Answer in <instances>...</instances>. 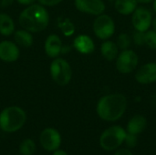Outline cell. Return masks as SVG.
I'll return each mask as SVG.
<instances>
[{"label": "cell", "mask_w": 156, "mask_h": 155, "mask_svg": "<svg viewBox=\"0 0 156 155\" xmlns=\"http://www.w3.org/2000/svg\"><path fill=\"white\" fill-rule=\"evenodd\" d=\"M92 29L98 38L107 40L115 33V22L111 16L103 13L96 16L92 24Z\"/></svg>", "instance_id": "8992f818"}, {"label": "cell", "mask_w": 156, "mask_h": 155, "mask_svg": "<svg viewBox=\"0 0 156 155\" xmlns=\"http://www.w3.org/2000/svg\"><path fill=\"white\" fill-rule=\"evenodd\" d=\"M101 53L107 61H114L120 53V49L116 42L107 39L103 40L101 45Z\"/></svg>", "instance_id": "2e32d148"}, {"label": "cell", "mask_w": 156, "mask_h": 155, "mask_svg": "<svg viewBox=\"0 0 156 155\" xmlns=\"http://www.w3.org/2000/svg\"><path fill=\"white\" fill-rule=\"evenodd\" d=\"M15 0H0V7L1 8H6L10 6Z\"/></svg>", "instance_id": "83f0119b"}, {"label": "cell", "mask_w": 156, "mask_h": 155, "mask_svg": "<svg viewBox=\"0 0 156 155\" xmlns=\"http://www.w3.org/2000/svg\"><path fill=\"white\" fill-rule=\"evenodd\" d=\"M62 138L58 130L52 127L44 129L39 135V143L41 147L47 152L53 153L59 149L61 145Z\"/></svg>", "instance_id": "ba28073f"}, {"label": "cell", "mask_w": 156, "mask_h": 155, "mask_svg": "<svg viewBox=\"0 0 156 155\" xmlns=\"http://www.w3.org/2000/svg\"><path fill=\"white\" fill-rule=\"evenodd\" d=\"M62 40L57 34H50L45 40L44 49L48 57L50 58H56L61 54Z\"/></svg>", "instance_id": "5bb4252c"}, {"label": "cell", "mask_w": 156, "mask_h": 155, "mask_svg": "<svg viewBox=\"0 0 156 155\" xmlns=\"http://www.w3.org/2000/svg\"><path fill=\"white\" fill-rule=\"evenodd\" d=\"M111 1H114V0H111Z\"/></svg>", "instance_id": "d590c367"}, {"label": "cell", "mask_w": 156, "mask_h": 155, "mask_svg": "<svg viewBox=\"0 0 156 155\" xmlns=\"http://www.w3.org/2000/svg\"><path fill=\"white\" fill-rule=\"evenodd\" d=\"M137 6L138 3L136 0H114L115 10L122 16L132 15Z\"/></svg>", "instance_id": "e0dca14e"}, {"label": "cell", "mask_w": 156, "mask_h": 155, "mask_svg": "<svg viewBox=\"0 0 156 155\" xmlns=\"http://www.w3.org/2000/svg\"><path fill=\"white\" fill-rule=\"evenodd\" d=\"M132 40H133V43L135 46H137V47L144 46V32H141V31L135 30L133 33Z\"/></svg>", "instance_id": "d4e9b609"}, {"label": "cell", "mask_w": 156, "mask_h": 155, "mask_svg": "<svg viewBox=\"0 0 156 155\" xmlns=\"http://www.w3.org/2000/svg\"><path fill=\"white\" fill-rule=\"evenodd\" d=\"M147 127V120L144 115L135 114L128 122L126 125V132L134 135H139L144 132Z\"/></svg>", "instance_id": "9a60e30c"}, {"label": "cell", "mask_w": 156, "mask_h": 155, "mask_svg": "<svg viewBox=\"0 0 156 155\" xmlns=\"http://www.w3.org/2000/svg\"><path fill=\"white\" fill-rule=\"evenodd\" d=\"M116 44L119 48V49L122 50H125V49H129L130 47L133 44V40H132V36H130L127 33H122L117 37V40H116Z\"/></svg>", "instance_id": "7402d4cb"}, {"label": "cell", "mask_w": 156, "mask_h": 155, "mask_svg": "<svg viewBox=\"0 0 156 155\" xmlns=\"http://www.w3.org/2000/svg\"><path fill=\"white\" fill-rule=\"evenodd\" d=\"M114 155H133L128 148H119L115 151Z\"/></svg>", "instance_id": "4316f807"}, {"label": "cell", "mask_w": 156, "mask_h": 155, "mask_svg": "<svg viewBox=\"0 0 156 155\" xmlns=\"http://www.w3.org/2000/svg\"><path fill=\"white\" fill-rule=\"evenodd\" d=\"M73 48L82 55H90L95 50V43L93 39L85 34L77 36L73 40Z\"/></svg>", "instance_id": "4fadbf2b"}, {"label": "cell", "mask_w": 156, "mask_h": 155, "mask_svg": "<svg viewBox=\"0 0 156 155\" xmlns=\"http://www.w3.org/2000/svg\"><path fill=\"white\" fill-rule=\"evenodd\" d=\"M138 4H143V5H145V4H150V3H153L154 0H136Z\"/></svg>", "instance_id": "1f68e13d"}, {"label": "cell", "mask_w": 156, "mask_h": 155, "mask_svg": "<svg viewBox=\"0 0 156 155\" xmlns=\"http://www.w3.org/2000/svg\"><path fill=\"white\" fill-rule=\"evenodd\" d=\"M16 28L13 18L6 13H0V34L7 37L14 34Z\"/></svg>", "instance_id": "d6986e66"}, {"label": "cell", "mask_w": 156, "mask_h": 155, "mask_svg": "<svg viewBox=\"0 0 156 155\" xmlns=\"http://www.w3.org/2000/svg\"><path fill=\"white\" fill-rule=\"evenodd\" d=\"M49 14L46 6L36 3L27 5L18 17V22L22 28L31 33H38L45 30L49 24Z\"/></svg>", "instance_id": "7a4b0ae2"}, {"label": "cell", "mask_w": 156, "mask_h": 155, "mask_svg": "<svg viewBox=\"0 0 156 155\" xmlns=\"http://www.w3.org/2000/svg\"><path fill=\"white\" fill-rule=\"evenodd\" d=\"M153 14L146 6H137L132 14V24L135 30L145 32L152 26Z\"/></svg>", "instance_id": "9c48e42d"}, {"label": "cell", "mask_w": 156, "mask_h": 155, "mask_svg": "<svg viewBox=\"0 0 156 155\" xmlns=\"http://www.w3.org/2000/svg\"><path fill=\"white\" fill-rule=\"evenodd\" d=\"M18 4L20 5H32V4H35V2L37 0H16Z\"/></svg>", "instance_id": "f1b7e54d"}, {"label": "cell", "mask_w": 156, "mask_h": 155, "mask_svg": "<svg viewBox=\"0 0 156 155\" xmlns=\"http://www.w3.org/2000/svg\"><path fill=\"white\" fill-rule=\"evenodd\" d=\"M52 155H69L67 152H65L64 150H61V149H58L56 151L53 152Z\"/></svg>", "instance_id": "f546056e"}, {"label": "cell", "mask_w": 156, "mask_h": 155, "mask_svg": "<svg viewBox=\"0 0 156 155\" xmlns=\"http://www.w3.org/2000/svg\"><path fill=\"white\" fill-rule=\"evenodd\" d=\"M74 5L80 12L96 16L103 14L106 9L102 0H74Z\"/></svg>", "instance_id": "30bf717a"}, {"label": "cell", "mask_w": 156, "mask_h": 155, "mask_svg": "<svg viewBox=\"0 0 156 155\" xmlns=\"http://www.w3.org/2000/svg\"><path fill=\"white\" fill-rule=\"evenodd\" d=\"M153 9L156 14V0H154V2H153Z\"/></svg>", "instance_id": "e575fe53"}, {"label": "cell", "mask_w": 156, "mask_h": 155, "mask_svg": "<svg viewBox=\"0 0 156 155\" xmlns=\"http://www.w3.org/2000/svg\"><path fill=\"white\" fill-rule=\"evenodd\" d=\"M20 50L16 42L10 40H3L0 42V60L12 63L19 58Z\"/></svg>", "instance_id": "7c38bea8"}, {"label": "cell", "mask_w": 156, "mask_h": 155, "mask_svg": "<svg viewBox=\"0 0 156 155\" xmlns=\"http://www.w3.org/2000/svg\"><path fill=\"white\" fill-rule=\"evenodd\" d=\"M151 102H152L153 105L156 106V93L152 95V97H151Z\"/></svg>", "instance_id": "d6a6232c"}, {"label": "cell", "mask_w": 156, "mask_h": 155, "mask_svg": "<svg viewBox=\"0 0 156 155\" xmlns=\"http://www.w3.org/2000/svg\"><path fill=\"white\" fill-rule=\"evenodd\" d=\"M128 100L122 93H110L102 96L97 102L96 112L100 119L108 122L119 121L125 113Z\"/></svg>", "instance_id": "6da1fadb"}, {"label": "cell", "mask_w": 156, "mask_h": 155, "mask_svg": "<svg viewBox=\"0 0 156 155\" xmlns=\"http://www.w3.org/2000/svg\"><path fill=\"white\" fill-rule=\"evenodd\" d=\"M38 4L44 6H54L60 4L63 0H37Z\"/></svg>", "instance_id": "484cf974"}, {"label": "cell", "mask_w": 156, "mask_h": 155, "mask_svg": "<svg viewBox=\"0 0 156 155\" xmlns=\"http://www.w3.org/2000/svg\"><path fill=\"white\" fill-rule=\"evenodd\" d=\"M152 26H153V29L156 32V16L153 18V22H152Z\"/></svg>", "instance_id": "836d02e7"}, {"label": "cell", "mask_w": 156, "mask_h": 155, "mask_svg": "<svg viewBox=\"0 0 156 155\" xmlns=\"http://www.w3.org/2000/svg\"><path fill=\"white\" fill-rule=\"evenodd\" d=\"M71 50V48L69 46H62V48H61V53L62 54H66V53H69V51Z\"/></svg>", "instance_id": "4dcf8cb0"}, {"label": "cell", "mask_w": 156, "mask_h": 155, "mask_svg": "<svg viewBox=\"0 0 156 155\" xmlns=\"http://www.w3.org/2000/svg\"><path fill=\"white\" fill-rule=\"evenodd\" d=\"M37 146L36 143L32 139H25L19 144V153L20 155H33L36 153Z\"/></svg>", "instance_id": "44dd1931"}, {"label": "cell", "mask_w": 156, "mask_h": 155, "mask_svg": "<svg viewBox=\"0 0 156 155\" xmlns=\"http://www.w3.org/2000/svg\"><path fill=\"white\" fill-rule=\"evenodd\" d=\"M137 143H138L137 135L127 132L126 136H125V139H124V143H123V144H125L126 148H128V149L135 148L137 146Z\"/></svg>", "instance_id": "cb8c5ba5"}, {"label": "cell", "mask_w": 156, "mask_h": 155, "mask_svg": "<svg viewBox=\"0 0 156 155\" xmlns=\"http://www.w3.org/2000/svg\"><path fill=\"white\" fill-rule=\"evenodd\" d=\"M139 57L133 49L122 50L115 59L116 69L119 73L127 75L133 73L138 67Z\"/></svg>", "instance_id": "52a82bcc"}, {"label": "cell", "mask_w": 156, "mask_h": 155, "mask_svg": "<svg viewBox=\"0 0 156 155\" xmlns=\"http://www.w3.org/2000/svg\"><path fill=\"white\" fill-rule=\"evenodd\" d=\"M49 72L53 81L59 86L68 85L72 79L71 66L66 59L58 57L51 61Z\"/></svg>", "instance_id": "5b68a950"}, {"label": "cell", "mask_w": 156, "mask_h": 155, "mask_svg": "<svg viewBox=\"0 0 156 155\" xmlns=\"http://www.w3.org/2000/svg\"><path fill=\"white\" fill-rule=\"evenodd\" d=\"M134 79L141 85H150L156 82V62H148L141 66L134 74Z\"/></svg>", "instance_id": "8fae6325"}, {"label": "cell", "mask_w": 156, "mask_h": 155, "mask_svg": "<svg viewBox=\"0 0 156 155\" xmlns=\"http://www.w3.org/2000/svg\"><path fill=\"white\" fill-rule=\"evenodd\" d=\"M144 45L153 50H156V32L154 29H148L144 32Z\"/></svg>", "instance_id": "603a6c76"}, {"label": "cell", "mask_w": 156, "mask_h": 155, "mask_svg": "<svg viewBox=\"0 0 156 155\" xmlns=\"http://www.w3.org/2000/svg\"><path fill=\"white\" fill-rule=\"evenodd\" d=\"M58 26L65 37H71L75 33V25L68 17H61L58 20Z\"/></svg>", "instance_id": "ffe728a7"}, {"label": "cell", "mask_w": 156, "mask_h": 155, "mask_svg": "<svg viewBox=\"0 0 156 155\" xmlns=\"http://www.w3.org/2000/svg\"><path fill=\"white\" fill-rule=\"evenodd\" d=\"M126 130L120 125H112L102 132L100 136V146L107 152L119 149L124 143Z\"/></svg>", "instance_id": "277c9868"}, {"label": "cell", "mask_w": 156, "mask_h": 155, "mask_svg": "<svg viewBox=\"0 0 156 155\" xmlns=\"http://www.w3.org/2000/svg\"><path fill=\"white\" fill-rule=\"evenodd\" d=\"M26 111L18 106H9L0 112V129L7 133H13L25 125Z\"/></svg>", "instance_id": "3957f363"}, {"label": "cell", "mask_w": 156, "mask_h": 155, "mask_svg": "<svg viewBox=\"0 0 156 155\" xmlns=\"http://www.w3.org/2000/svg\"><path fill=\"white\" fill-rule=\"evenodd\" d=\"M14 40L17 46L22 48H30L33 45V36L32 33L22 28L16 30L14 32Z\"/></svg>", "instance_id": "ac0fdd59"}]
</instances>
